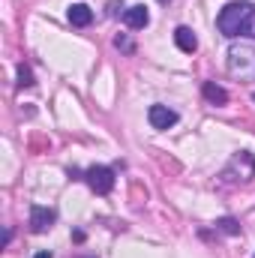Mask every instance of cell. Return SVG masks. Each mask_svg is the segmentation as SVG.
<instances>
[{"mask_svg":"<svg viewBox=\"0 0 255 258\" xmlns=\"http://www.w3.org/2000/svg\"><path fill=\"white\" fill-rule=\"evenodd\" d=\"M216 231H222V234H240V225H237V219L222 216V219H216Z\"/></svg>","mask_w":255,"mask_h":258,"instance_id":"cell-11","label":"cell"},{"mask_svg":"<svg viewBox=\"0 0 255 258\" xmlns=\"http://www.w3.org/2000/svg\"><path fill=\"white\" fill-rule=\"evenodd\" d=\"M159 3H171V0H159Z\"/></svg>","mask_w":255,"mask_h":258,"instance_id":"cell-15","label":"cell"},{"mask_svg":"<svg viewBox=\"0 0 255 258\" xmlns=\"http://www.w3.org/2000/svg\"><path fill=\"white\" fill-rule=\"evenodd\" d=\"M66 15H69V24H72V27H87V24L93 21V9H90L87 3H72Z\"/></svg>","mask_w":255,"mask_h":258,"instance_id":"cell-8","label":"cell"},{"mask_svg":"<svg viewBox=\"0 0 255 258\" xmlns=\"http://www.w3.org/2000/svg\"><path fill=\"white\" fill-rule=\"evenodd\" d=\"M54 210L51 207H42V204H33L30 207V231L33 234H45L51 225H54Z\"/></svg>","mask_w":255,"mask_h":258,"instance_id":"cell-5","label":"cell"},{"mask_svg":"<svg viewBox=\"0 0 255 258\" xmlns=\"http://www.w3.org/2000/svg\"><path fill=\"white\" fill-rule=\"evenodd\" d=\"M123 24H126L129 30H144L147 24H150V12H147V6H129L126 12H123Z\"/></svg>","mask_w":255,"mask_h":258,"instance_id":"cell-7","label":"cell"},{"mask_svg":"<svg viewBox=\"0 0 255 258\" xmlns=\"http://www.w3.org/2000/svg\"><path fill=\"white\" fill-rule=\"evenodd\" d=\"M114 45H117L120 51H126V54H132V51H135V45L129 42L126 36H114Z\"/></svg>","mask_w":255,"mask_h":258,"instance_id":"cell-13","label":"cell"},{"mask_svg":"<svg viewBox=\"0 0 255 258\" xmlns=\"http://www.w3.org/2000/svg\"><path fill=\"white\" fill-rule=\"evenodd\" d=\"M36 81H33V72H30V66H18V87H33Z\"/></svg>","mask_w":255,"mask_h":258,"instance_id":"cell-12","label":"cell"},{"mask_svg":"<svg viewBox=\"0 0 255 258\" xmlns=\"http://www.w3.org/2000/svg\"><path fill=\"white\" fill-rule=\"evenodd\" d=\"M228 75L237 81H255V48L252 45H231L228 48Z\"/></svg>","mask_w":255,"mask_h":258,"instance_id":"cell-3","label":"cell"},{"mask_svg":"<svg viewBox=\"0 0 255 258\" xmlns=\"http://www.w3.org/2000/svg\"><path fill=\"white\" fill-rule=\"evenodd\" d=\"M33 258H51V252H48V249H42V252H36Z\"/></svg>","mask_w":255,"mask_h":258,"instance_id":"cell-14","label":"cell"},{"mask_svg":"<svg viewBox=\"0 0 255 258\" xmlns=\"http://www.w3.org/2000/svg\"><path fill=\"white\" fill-rule=\"evenodd\" d=\"M147 120H150L153 129H168L177 123V111L168 108V105H150L147 108Z\"/></svg>","mask_w":255,"mask_h":258,"instance_id":"cell-6","label":"cell"},{"mask_svg":"<svg viewBox=\"0 0 255 258\" xmlns=\"http://www.w3.org/2000/svg\"><path fill=\"white\" fill-rule=\"evenodd\" d=\"M252 258H255V255H252Z\"/></svg>","mask_w":255,"mask_h":258,"instance_id":"cell-17","label":"cell"},{"mask_svg":"<svg viewBox=\"0 0 255 258\" xmlns=\"http://www.w3.org/2000/svg\"><path fill=\"white\" fill-rule=\"evenodd\" d=\"M252 102H255V93H252Z\"/></svg>","mask_w":255,"mask_h":258,"instance_id":"cell-16","label":"cell"},{"mask_svg":"<svg viewBox=\"0 0 255 258\" xmlns=\"http://www.w3.org/2000/svg\"><path fill=\"white\" fill-rule=\"evenodd\" d=\"M174 42H177V48H180V51H186V54H192V51L198 48V39H195V33H192L189 27H183V24L174 30Z\"/></svg>","mask_w":255,"mask_h":258,"instance_id":"cell-10","label":"cell"},{"mask_svg":"<svg viewBox=\"0 0 255 258\" xmlns=\"http://www.w3.org/2000/svg\"><path fill=\"white\" fill-rule=\"evenodd\" d=\"M216 27H219V33L228 36V39H237V36L255 39V3H243V0L228 3V6L216 15Z\"/></svg>","mask_w":255,"mask_h":258,"instance_id":"cell-1","label":"cell"},{"mask_svg":"<svg viewBox=\"0 0 255 258\" xmlns=\"http://www.w3.org/2000/svg\"><path fill=\"white\" fill-rule=\"evenodd\" d=\"M84 180H87V186L96 195H108L114 189V171H111L108 165H93V168H87V171H84Z\"/></svg>","mask_w":255,"mask_h":258,"instance_id":"cell-4","label":"cell"},{"mask_svg":"<svg viewBox=\"0 0 255 258\" xmlns=\"http://www.w3.org/2000/svg\"><path fill=\"white\" fill-rule=\"evenodd\" d=\"M252 177H255V156L249 150H237L228 159V165L219 171V180L225 186H246Z\"/></svg>","mask_w":255,"mask_h":258,"instance_id":"cell-2","label":"cell"},{"mask_svg":"<svg viewBox=\"0 0 255 258\" xmlns=\"http://www.w3.org/2000/svg\"><path fill=\"white\" fill-rule=\"evenodd\" d=\"M201 93H204V99H207L210 105H225V102H228V90H225V87H219L216 81H204Z\"/></svg>","mask_w":255,"mask_h":258,"instance_id":"cell-9","label":"cell"}]
</instances>
